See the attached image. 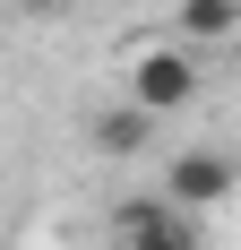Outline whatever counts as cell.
Segmentation results:
<instances>
[{
  "mask_svg": "<svg viewBox=\"0 0 241 250\" xmlns=\"http://www.w3.org/2000/svg\"><path fill=\"white\" fill-rule=\"evenodd\" d=\"M198 86H207V78H198V61H190L181 43H155V52L129 61V104H146L155 121H164V112H190Z\"/></svg>",
  "mask_w": 241,
  "mask_h": 250,
  "instance_id": "obj_1",
  "label": "cell"
},
{
  "mask_svg": "<svg viewBox=\"0 0 241 250\" xmlns=\"http://www.w3.org/2000/svg\"><path fill=\"white\" fill-rule=\"evenodd\" d=\"M112 250H198V216L181 199H120L112 207Z\"/></svg>",
  "mask_w": 241,
  "mask_h": 250,
  "instance_id": "obj_2",
  "label": "cell"
},
{
  "mask_svg": "<svg viewBox=\"0 0 241 250\" xmlns=\"http://www.w3.org/2000/svg\"><path fill=\"white\" fill-rule=\"evenodd\" d=\"M164 199H181L190 216L224 207V199H233V155H224V147H190V155H172V173H164Z\"/></svg>",
  "mask_w": 241,
  "mask_h": 250,
  "instance_id": "obj_3",
  "label": "cell"
},
{
  "mask_svg": "<svg viewBox=\"0 0 241 250\" xmlns=\"http://www.w3.org/2000/svg\"><path fill=\"white\" fill-rule=\"evenodd\" d=\"M95 147H103V155H146V147H155V112L120 95L112 112H95Z\"/></svg>",
  "mask_w": 241,
  "mask_h": 250,
  "instance_id": "obj_4",
  "label": "cell"
},
{
  "mask_svg": "<svg viewBox=\"0 0 241 250\" xmlns=\"http://www.w3.org/2000/svg\"><path fill=\"white\" fill-rule=\"evenodd\" d=\"M181 35L190 43H233L241 35V0H181Z\"/></svg>",
  "mask_w": 241,
  "mask_h": 250,
  "instance_id": "obj_5",
  "label": "cell"
}]
</instances>
